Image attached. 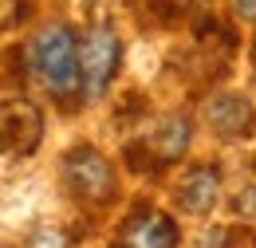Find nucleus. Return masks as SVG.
Returning <instances> with one entry per match:
<instances>
[{
    "instance_id": "nucleus-2",
    "label": "nucleus",
    "mask_w": 256,
    "mask_h": 248,
    "mask_svg": "<svg viewBox=\"0 0 256 248\" xmlns=\"http://www.w3.org/2000/svg\"><path fill=\"white\" fill-rule=\"evenodd\" d=\"M64 182L79 201L102 205L114 197V166L95 146H75L64 154Z\"/></svg>"
},
{
    "instance_id": "nucleus-12",
    "label": "nucleus",
    "mask_w": 256,
    "mask_h": 248,
    "mask_svg": "<svg viewBox=\"0 0 256 248\" xmlns=\"http://www.w3.org/2000/svg\"><path fill=\"white\" fill-rule=\"evenodd\" d=\"M232 8H236L244 20H256V0H232Z\"/></svg>"
},
{
    "instance_id": "nucleus-5",
    "label": "nucleus",
    "mask_w": 256,
    "mask_h": 248,
    "mask_svg": "<svg viewBox=\"0 0 256 248\" xmlns=\"http://www.w3.org/2000/svg\"><path fill=\"white\" fill-rule=\"evenodd\" d=\"M110 248H178V224L158 209H138Z\"/></svg>"
},
{
    "instance_id": "nucleus-1",
    "label": "nucleus",
    "mask_w": 256,
    "mask_h": 248,
    "mask_svg": "<svg viewBox=\"0 0 256 248\" xmlns=\"http://www.w3.org/2000/svg\"><path fill=\"white\" fill-rule=\"evenodd\" d=\"M28 71L36 75L40 87H48L52 94H71L79 87L83 71H79V48L67 24H48L32 36L28 44Z\"/></svg>"
},
{
    "instance_id": "nucleus-13",
    "label": "nucleus",
    "mask_w": 256,
    "mask_h": 248,
    "mask_svg": "<svg viewBox=\"0 0 256 248\" xmlns=\"http://www.w3.org/2000/svg\"><path fill=\"white\" fill-rule=\"evenodd\" d=\"M166 4H170V8H174V12H186V8H193V4H197V0H166Z\"/></svg>"
},
{
    "instance_id": "nucleus-11",
    "label": "nucleus",
    "mask_w": 256,
    "mask_h": 248,
    "mask_svg": "<svg viewBox=\"0 0 256 248\" xmlns=\"http://www.w3.org/2000/svg\"><path fill=\"white\" fill-rule=\"evenodd\" d=\"M232 213H236L240 220L256 217V186H248V189H240V193H236V201H232Z\"/></svg>"
},
{
    "instance_id": "nucleus-7",
    "label": "nucleus",
    "mask_w": 256,
    "mask_h": 248,
    "mask_svg": "<svg viewBox=\"0 0 256 248\" xmlns=\"http://www.w3.org/2000/svg\"><path fill=\"white\" fill-rule=\"evenodd\" d=\"M174 197H178V209H182V213L209 217V213L217 209V201H221V174H217L213 166H193L190 174L178 182Z\"/></svg>"
},
{
    "instance_id": "nucleus-9",
    "label": "nucleus",
    "mask_w": 256,
    "mask_h": 248,
    "mask_svg": "<svg viewBox=\"0 0 256 248\" xmlns=\"http://www.w3.org/2000/svg\"><path fill=\"white\" fill-rule=\"evenodd\" d=\"M64 244H67L64 228H52V224H40L28 236V248H64Z\"/></svg>"
},
{
    "instance_id": "nucleus-4",
    "label": "nucleus",
    "mask_w": 256,
    "mask_h": 248,
    "mask_svg": "<svg viewBox=\"0 0 256 248\" xmlns=\"http://www.w3.org/2000/svg\"><path fill=\"white\" fill-rule=\"evenodd\" d=\"M205 122L217 138H228V142H240V138H252L256 134V110L244 94H232V91H221L205 102Z\"/></svg>"
},
{
    "instance_id": "nucleus-6",
    "label": "nucleus",
    "mask_w": 256,
    "mask_h": 248,
    "mask_svg": "<svg viewBox=\"0 0 256 248\" xmlns=\"http://www.w3.org/2000/svg\"><path fill=\"white\" fill-rule=\"evenodd\" d=\"M40 138H44V114L32 102H24V98L4 102V146H8V154L32 158Z\"/></svg>"
},
{
    "instance_id": "nucleus-3",
    "label": "nucleus",
    "mask_w": 256,
    "mask_h": 248,
    "mask_svg": "<svg viewBox=\"0 0 256 248\" xmlns=\"http://www.w3.org/2000/svg\"><path fill=\"white\" fill-rule=\"evenodd\" d=\"M118 60H122V40L114 36V28L98 24L87 32L83 48H79V71L91 94H102L110 87V79L118 75Z\"/></svg>"
},
{
    "instance_id": "nucleus-8",
    "label": "nucleus",
    "mask_w": 256,
    "mask_h": 248,
    "mask_svg": "<svg viewBox=\"0 0 256 248\" xmlns=\"http://www.w3.org/2000/svg\"><path fill=\"white\" fill-rule=\"evenodd\" d=\"M190 118L186 114H170V118H162L158 130H154V154L162 158V162H174V158H182L186 150H190Z\"/></svg>"
},
{
    "instance_id": "nucleus-10",
    "label": "nucleus",
    "mask_w": 256,
    "mask_h": 248,
    "mask_svg": "<svg viewBox=\"0 0 256 248\" xmlns=\"http://www.w3.org/2000/svg\"><path fill=\"white\" fill-rule=\"evenodd\" d=\"M232 240V228H221V224H213V228H205L201 236H197V248H224Z\"/></svg>"
}]
</instances>
